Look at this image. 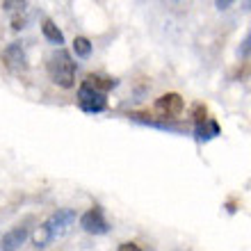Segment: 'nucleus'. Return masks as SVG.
<instances>
[{"label":"nucleus","mask_w":251,"mask_h":251,"mask_svg":"<svg viewBox=\"0 0 251 251\" xmlns=\"http://www.w3.org/2000/svg\"><path fill=\"white\" fill-rule=\"evenodd\" d=\"M73 222H75V210H73V208H62V210L53 212V215L34 231V235H32L34 247H37V249H44V247H48L53 240L62 238V235L71 228Z\"/></svg>","instance_id":"nucleus-1"},{"label":"nucleus","mask_w":251,"mask_h":251,"mask_svg":"<svg viewBox=\"0 0 251 251\" xmlns=\"http://www.w3.org/2000/svg\"><path fill=\"white\" fill-rule=\"evenodd\" d=\"M46 69H48L50 80L57 87H62V89H71L75 85V71H78V66L73 62V55L69 50H64V48H55L53 53L48 55Z\"/></svg>","instance_id":"nucleus-2"},{"label":"nucleus","mask_w":251,"mask_h":251,"mask_svg":"<svg viewBox=\"0 0 251 251\" xmlns=\"http://www.w3.org/2000/svg\"><path fill=\"white\" fill-rule=\"evenodd\" d=\"M78 105H80V110L87 112V114H100V112H105L107 110V99H105V94L94 92V89H89V87L80 85Z\"/></svg>","instance_id":"nucleus-3"},{"label":"nucleus","mask_w":251,"mask_h":251,"mask_svg":"<svg viewBox=\"0 0 251 251\" xmlns=\"http://www.w3.org/2000/svg\"><path fill=\"white\" fill-rule=\"evenodd\" d=\"M80 226H82L87 233H92V235H103V233L110 231V222L105 219V215H103V208H100V205L89 208V210L80 217Z\"/></svg>","instance_id":"nucleus-4"},{"label":"nucleus","mask_w":251,"mask_h":251,"mask_svg":"<svg viewBox=\"0 0 251 251\" xmlns=\"http://www.w3.org/2000/svg\"><path fill=\"white\" fill-rule=\"evenodd\" d=\"M30 222H32V217H27L25 222L14 226L12 231H7L0 238V251H19L23 247V242L27 240V235H30V226H27Z\"/></svg>","instance_id":"nucleus-5"},{"label":"nucleus","mask_w":251,"mask_h":251,"mask_svg":"<svg viewBox=\"0 0 251 251\" xmlns=\"http://www.w3.org/2000/svg\"><path fill=\"white\" fill-rule=\"evenodd\" d=\"M194 121H197L194 132H197L199 142H208V139H212V137H217L219 135V124L208 117L205 107H201V105L194 107Z\"/></svg>","instance_id":"nucleus-6"},{"label":"nucleus","mask_w":251,"mask_h":251,"mask_svg":"<svg viewBox=\"0 0 251 251\" xmlns=\"http://www.w3.org/2000/svg\"><path fill=\"white\" fill-rule=\"evenodd\" d=\"M2 62L12 73H23L27 69V57H25V48L21 41H12L9 46L2 50Z\"/></svg>","instance_id":"nucleus-7"},{"label":"nucleus","mask_w":251,"mask_h":251,"mask_svg":"<svg viewBox=\"0 0 251 251\" xmlns=\"http://www.w3.org/2000/svg\"><path fill=\"white\" fill-rule=\"evenodd\" d=\"M183 96L176 92H169V94H162L158 100H155V110L162 114V119H176L180 112H183Z\"/></svg>","instance_id":"nucleus-8"},{"label":"nucleus","mask_w":251,"mask_h":251,"mask_svg":"<svg viewBox=\"0 0 251 251\" xmlns=\"http://www.w3.org/2000/svg\"><path fill=\"white\" fill-rule=\"evenodd\" d=\"M85 87H89V89H94V92H100L105 94L110 92V89H114V87L119 85L114 78H107V75H99V73H89L85 78V82H82Z\"/></svg>","instance_id":"nucleus-9"},{"label":"nucleus","mask_w":251,"mask_h":251,"mask_svg":"<svg viewBox=\"0 0 251 251\" xmlns=\"http://www.w3.org/2000/svg\"><path fill=\"white\" fill-rule=\"evenodd\" d=\"M41 32H44V37H46L50 44H55L57 48H62V44H64V34H62V30L55 25L50 19L44 21V25H41Z\"/></svg>","instance_id":"nucleus-10"},{"label":"nucleus","mask_w":251,"mask_h":251,"mask_svg":"<svg viewBox=\"0 0 251 251\" xmlns=\"http://www.w3.org/2000/svg\"><path fill=\"white\" fill-rule=\"evenodd\" d=\"M73 53L78 55V57H89L92 55V41L87 39V37H75V41H73Z\"/></svg>","instance_id":"nucleus-11"},{"label":"nucleus","mask_w":251,"mask_h":251,"mask_svg":"<svg viewBox=\"0 0 251 251\" xmlns=\"http://www.w3.org/2000/svg\"><path fill=\"white\" fill-rule=\"evenodd\" d=\"M238 53H240V57H247V55L251 53V32L247 34V39L242 41V46H240V50H238Z\"/></svg>","instance_id":"nucleus-12"},{"label":"nucleus","mask_w":251,"mask_h":251,"mask_svg":"<svg viewBox=\"0 0 251 251\" xmlns=\"http://www.w3.org/2000/svg\"><path fill=\"white\" fill-rule=\"evenodd\" d=\"M117 251H142V247H139L137 242H121Z\"/></svg>","instance_id":"nucleus-13"},{"label":"nucleus","mask_w":251,"mask_h":251,"mask_svg":"<svg viewBox=\"0 0 251 251\" xmlns=\"http://www.w3.org/2000/svg\"><path fill=\"white\" fill-rule=\"evenodd\" d=\"M2 7H5V9H23L25 2H2Z\"/></svg>","instance_id":"nucleus-14"},{"label":"nucleus","mask_w":251,"mask_h":251,"mask_svg":"<svg viewBox=\"0 0 251 251\" xmlns=\"http://www.w3.org/2000/svg\"><path fill=\"white\" fill-rule=\"evenodd\" d=\"M231 5H233L231 0H224V2H222V0H217V2H215V7H217V9H228Z\"/></svg>","instance_id":"nucleus-15"}]
</instances>
